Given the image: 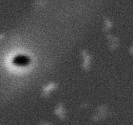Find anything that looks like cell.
<instances>
[{
	"label": "cell",
	"instance_id": "obj_1",
	"mask_svg": "<svg viewBox=\"0 0 133 125\" xmlns=\"http://www.w3.org/2000/svg\"><path fill=\"white\" fill-rule=\"evenodd\" d=\"M130 53L133 54V46H132V47L131 48V50H130Z\"/></svg>",
	"mask_w": 133,
	"mask_h": 125
}]
</instances>
